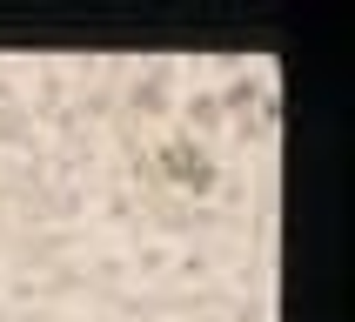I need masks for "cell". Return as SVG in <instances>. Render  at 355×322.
<instances>
[]
</instances>
